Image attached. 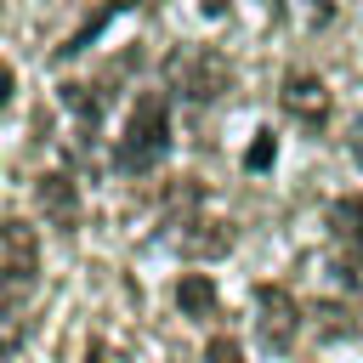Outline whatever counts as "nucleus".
<instances>
[{
	"instance_id": "f257e3e1",
	"label": "nucleus",
	"mask_w": 363,
	"mask_h": 363,
	"mask_svg": "<svg viewBox=\"0 0 363 363\" xmlns=\"http://www.w3.org/2000/svg\"><path fill=\"white\" fill-rule=\"evenodd\" d=\"M164 153H170V102H164V91H142V96L130 102V113H125V136H119L113 164H119L125 176H142V170H153Z\"/></svg>"
},
{
	"instance_id": "f03ea898",
	"label": "nucleus",
	"mask_w": 363,
	"mask_h": 363,
	"mask_svg": "<svg viewBox=\"0 0 363 363\" xmlns=\"http://www.w3.org/2000/svg\"><path fill=\"white\" fill-rule=\"evenodd\" d=\"M164 74H170V85L187 102H210V96H221L233 85V68H227V57L216 45H182V51H170Z\"/></svg>"
},
{
	"instance_id": "7ed1b4c3",
	"label": "nucleus",
	"mask_w": 363,
	"mask_h": 363,
	"mask_svg": "<svg viewBox=\"0 0 363 363\" xmlns=\"http://www.w3.org/2000/svg\"><path fill=\"white\" fill-rule=\"evenodd\" d=\"M40 272V233L28 221H0V284L23 289Z\"/></svg>"
},
{
	"instance_id": "20e7f679",
	"label": "nucleus",
	"mask_w": 363,
	"mask_h": 363,
	"mask_svg": "<svg viewBox=\"0 0 363 363\" xmlns=\"http://www.w3.org/2000/svg\"><path fill=\"white\" fill-rule=\"evenodd\" d=\"M255 312H261V340H267L272 352H289L295 335H301V306L289 301V289L261 284V289H255Z\"/></svg>"
},
{
	"instance_id": "39448f33",
	"label": "nucleus",
	"mask_w": 363,
	"mask_h": 363,
	"mask_svg": "<svg viewBox=\"0 0 363 363\" xmlns=\"http://www.w3.org/2000/svg\"><path fill=\"white\" fill-rule=\"evenodd\" d=\"M278 96H284V108H289L295 119H306V125H323V119H329V85H323L312 68H295Z\"/></svg>"
},
{
	"instance_id": "423d86ee",
	"label": "nucleus",
	"mask_w": 363,
	"mask_h": 363,
	"mask_svg": "<svg viewBox=\"0 0 363 363\" xmlns=\"http://www.w3.org/2000/svg\"><path fill=\"white\" fill-rule=\"evenodd\" d=\"M34 193H40V210H45L57 227H74V221H79V199H74V182H68V176L51 170V176H40Z\"/></svg>"
},
{
	"instance_id": "0eeeda50",
	"label": "nucleus",
	"mask_w": 363,
	"mask_h": 363,
	"mask_svg": "<svg viewBox=\"0 0 363 363\" xmlns=\"http://www.w3.org/2000/svg\"><path fill=\"white\" fill-rule=\"evenodd\" d=\"M176 306H182V318H210L216 312V284L204 272H187L176 284Z\"/></svg>"
},
{
	"instance_id": "6e6552de",
	"label": "nucleus",
	"mask_w": 363,
	"mask_h": 363,
	"mask_svg": "<svg viewBox=\"0 0 363 363\" xmlns=\"http://www.w3.org/2000/svg\"><path fill=\"white\" fill-rule=\"evenodd\" d=\"M23 335H28L23 312H17V306H0V357H11V352L23 346Z\"/></svg>"
},
{
	"instance_id": "1a4fd4ad",
	"label": "nucleus",
	"mask_w": 363,
	"mask_h": 363,
	"mask_svg": "<svg viewBox=\"0 0 363 363\" xmlns=\"http://www.w3.org/2000/svg\"><path fill=\"white\" fill-rule=\"evenodd\" d=\"M335 233H340V238H363V204H357V199L335 204Z\"/></svg>"
},
{
	"instance_id": "9d476101",
	"label": "nucleus",
	"mask_w": 363,
	"mask_h": 363,
	"mask_svg": "<svg viewBox=\"0 0 363 363\" xmlns=\"http://www.w3.org/2000/svg\"><path fill=\"white\" fill-rule=\"evenodd\" d=\"M272 153H278V142H272V130H255V142H250V153H244V164H250V170H267V164H272Z\"/></svg>"
},
{
	"instance_id": "9b49d317",
	"label": "nucleus",
	"mask_w": 363,
	"mask_h": 363,
	"mask_svg": "<svg viewBox=\"0 0 363 363\" xmlns=\"http://www.w3.org/2000/svg\"><path fill=\"white\" fill-rule=\"evenodd\" d=\"M204 357H210V363H244V352H238V346H233L227 335H210V346H204Z\"/></svg>"
},
{
	"instance_id": "f8f14e48",
	"label": "nucleus",
	"mask_w": 363,
	"mask_h": 363,
	"mask_svg": "<svg viewBox=\"0 0 363 363\" xmlns=\"http://www.w3.org/2000/svg\"><path fill=\"white\" fill-rule=\"evenodd\" d=\"M11 91H17V74H11V68H6V62H0V108H6V102H11Z\"/></svg>"
},
{
	"instance_id": "ddd939ff",
	"label": "nucleus",
	"mask_w": 363,
	"mask_h": 363,
	"mask_svg": "<svg viewBox=\"0 0 363 363\" xmlns=\"http://www.w3.org/2000/svg\"><path fill=\"white\" fill-rule=\"evenodd\" d=\"M352 159H357V164H363V125H357V130H352Z\"/></svg>"
},
{
	"instance_id": "4468645a",
	"label": "nucleus",
	"mask_w": 363,
	"mask_h": 363,
	"mask_svg": "<svg viewBox=\"0 0 363 363\" xmlns=\"http://www.w3.org/2000/svg\"><path fill=\"white\" fill-rule=\"evenodd\" d=\"M85 363H108V352H102V346L91 340V352H85Z\"/></svg>"
}]
</instances>
